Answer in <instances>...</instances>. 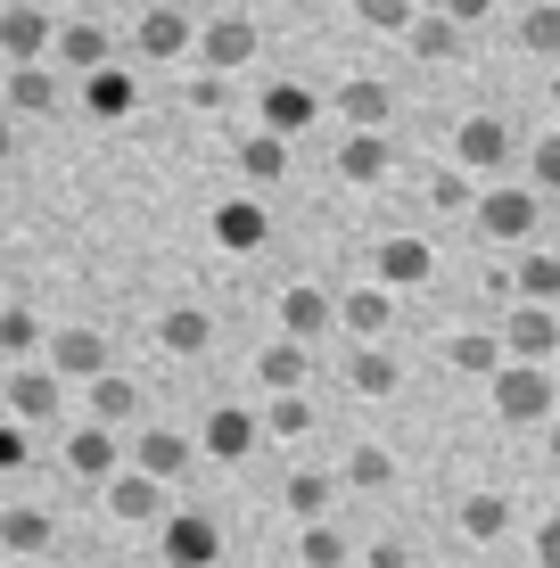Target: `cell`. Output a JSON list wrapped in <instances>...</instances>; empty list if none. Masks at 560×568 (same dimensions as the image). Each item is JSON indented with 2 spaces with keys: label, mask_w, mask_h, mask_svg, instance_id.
<instances>
[{
  "label": "cell",
  "mask_w": 560,
  "mask_h": 568,
  "mask_svg": "<svg viewBox=\"0 0 560 568\" xmlns=\"http://www.w3.org/2000/svg\"><path fill=\"white\" fill-rule=\"evenodd\" d=\"M495 413L511 428H544L560 413V371L552 363H503L495 371Z\"/></svg>",
  "instance_id": "obj_1"
},
{
  "label": "cell",
  "mask_w": 560,
  "mask_h": 568,
  "mask_svg": "<svg viewBox=\"0 0 560 568\" xmlns=\"http://www.w3.org/2000/svg\"><path fill=\"white\" fill-rule=\"evenodd\" d=\"M470 214H478V231H487L495 247H519V240H536V214H544V190H536V182H487Z\"/></svg>",
  "instance_id": "obj_2"
},
{
  "label": "cell",
  "mask_w": 560,
  "mask_h": 568,
  "mask_svg": "<svg viewBox=\"0 0 560 568\" xmlns=\"http://www.w3.org/2000/svg\"><path fill=\"white\" fill-rule=\"evenodd\" d=\"M454 165H461V173H503V165H511V115H461Z\"/></svg>",
  "instance_id": "obj_3"
},
{
  "label": "cell",
  "mask_w": 560,
  "mask_h": 568,
  "mask_svg": "<svg viewBox=\"0 0 560 568\" xmlns=\"http://www.w3.org/2000/svg\"><path fill=\"white\" fill-rule=\"evenodd\" d=\"M503 355L511 363H552L560 355V313L552 305H511L503 313Z\"/></svg>",
  "instance_id": "obj_4"
},
{
  "label": "cell",
  "mask_w": 560,
  "mask_h": 568,
  "mask_svg": "<svg viewBox=\"0 0 560 568\" xmlns=\"http://www.w3.org/2000/svg\"><path fill=\"white\" fill-rule=\"evenodd\" d=\"M215 552H223L215 519H206V511H173V527H165V560L173 568H215Z\"/></svg>",
  "instance_id": "obj_5"
},
{
  "label": "cell",
  "mask_w": 560,
  "mask_h": 568,
  "mask_svg": "<svg viewBox=\"0 0 560 568\" xmlns=\"http://www.w3.org/2000/svg\"><path fill=\"white\" fill-rule=\"evenodd\" d=\"M330 322H338V297H322L314 281L281 288V338H305V346H314V338H322Z\"/></svg>",
  "instance_id": "obj_6"
},
{
  "label": "cell",
  "mask_w": 560,
  "mask_h": 568,
  "mask_svg": "<svg viewBox=\"0 0 560 568\" xmlns=\"http://www.w3.org/2000/svg\"><path fill=\"white\" fill-rule=\"evenodd\" d=\"M338 115H346V132H388V83H371V74H346L338 83V100H330Z\"/></svg>",
  "instance_id": "obj_7"
},
{
  "label": "cell",
  "mask_w": 560,
  "mask_h": 568,
  "mask_svg": "<svg viewBox=\"0 0 560 568\" xmlns=\"http://www.w3.org/2000/svg\"><path fill=\"white\" fill-rule=\"evenodd\" d=\"M404 50H413L420 67H446V58H461V26H454V17L429 0V9H420L413 26H404Z\"/></svg>",
  "instance_id": "obj_8"
},
{
  "label": "cell",
  "mask_w": 560,
  "mask_h": 568,
  "mask_svg": "<svg viewBox=\"0 0 560 568\" xmlns=\"http://www.w3.org/2000/svg\"><path fill=\"white\" fill-rule=\"evenodd\" d=\"M256 437H264V420L256 413H240V404H223V413H206V454H215V462H247V454H256Z\"/></svg>",
  "instance_id": "obj_9"
},
{
  "label": "cell",
  "mask_w": 560,
  "mask_h": 568,
  "mask_svg": "<svg viewBox=\"0 0 560 568\" xmlns=\"http://www.w3.org/2000/svg\"><path fill=\"white\" fill-rule=\"evenodd\" d=\"M198 58L215 74H240L247 58H256V26H247V17H215V26L198 33Z\"/></svg>",
  "instance_id": "obj_10"
},
{
  "label": "cell",
  "mask_w": 560,
  "mask_h": 568,
  "mask_svg": "<svg viewBox=\"0 0 560 568\" xmlns=\"http://www.w3.org/2000/svg\"><path fill=\"white\" fill-rule=\"evenodd\" d=\"M338 322L355 329V338H379V329L396 322V288H388V281H363V288H346V297H338Z\"/></svg>",
  "instance_id": "obj_11"
},
{
  "label": "cell",
  "mask_w": 560,
  "mask_h": 568,
  "mask_svg": "<svg viewBox=\"0 0 560 568\" xmlns=\"http://www.w3.org/2000/svg\"><path fill=\"white\" fill-rule=\"evenodd\" d=\"M346 387H355L363 404H388L396 396V363L379 338H355V355H346Z\"/></svg>",
  "instance_id": "obj_12"
},
{
  "label": "cell",
  "mask_w": 560,
  "mask_h": 568,
  "mask_svg": "<svg viewBox=\"0 0 560 568\" xmlns=\"http://www.w3.org/2000/svg\"><path fill=\"white\" fill-rule=\"evenodd\" d=\"M314 115H322V100L305 83H273V91H264V132H281V141L314 132Z\"/></svg>",
  "instance_id": "obj_13"
},
{
  "label": "cell",
  "mask_w": 560,
  "mask_h": 568,
  "mask_svg": "<svg viewBox=\"0 0 560 568\" xmlns=\"http://www.w3.org/2000/svg\"><path fill=\"white\" fill-rule=\"evenodd\" d=\"M256 379L273 387V396H281V387H305V379H314V346H305V338H273L256 355Z\"/></svg>",
  "instance_id": "obj_14"
},
{
  "label": "cell",
  "mask_w": 560,
  "mask_h": 568,
  "mask_svg": "<svg viewBox=\"0 0 560 568\" xmlns=\"http://www.w3.org/2000/svg\"><path fill=\"white\" fill-rule=\"evenodd\" d=\"M446 363L461 371V379H495L511 355H503V338H495V329H461V338H446Z\"/></svg>",
  "instance_id": "obj_15"
},
{
  "label": "cell",
  "mask_w": 560,
  "mask_h": 568,
  "mask_svg": "<svg viewBox=\"0 0 560 568\" xmlns=\"http://www.w3.org/2000/svg\"><path fill=\"white\" fill-rule=\"evenodd\" d=\"M215 240H223V247H240V256H256V247L273 240V223H264V206H256V199H231V206H215Z\"/></svg>",
  "instance_id": "obj_16"
},
{
  "label": "cell",
  "mask_w": 560,
  "mask_h": 568,
  "mask_svg": "<svg viewBox=\"0 0 560 568\" xmlns=\"http://www.w3.org/2000/svg\"><path fill=\"white\" fill-rule=\"evenodd\" d=\"M338 173L363 182V190L388 182V132H346V141H338Z\"/></svg>",
  "instance_id": "obj_17"
},
{
  "label": "cell",
  "mask_w": 560,
  "mask_h": 568,
  "mask_svg": "<svg viewBox=\"0 0 560 568\" xmlns=\"http://www.w3.org/2000/svg\"><path fill=\"white\" fill-rule=\"evenodd\" d=\"M281 503H288L297 519H330V503H338V478H330V469H288Z\"/></svg>",
  "instance_id": "obj_18"
},
{
  "label": "cell",
  "mask_w": 560,
  "mask_h": 568,
  "mask_svg": "<svg viewBox=\"0 0 560 568\" xmlns=\"http://www.w3.org/2000/svg\"><path fill=\"white\" fill-rule=\"evenodd\" d=\"M429 272H437L429 240H388V247H379V281H388V288H420Z\"/></svg>",
  "instance_id": "obj_19"
},
{
  "label": "cell",
  "mask_w": 560,
  "mask_h": 568,
  "mask_svg": "<svg viewBox=\"0 0 560 568\" xmlns=\"http://www.w3.org/2000/svg\"><path fill=\"white\" fill-rule=\"evenodd\" d=\"M190 42H198V26H190L182 9H149V26H141V50L149 58H182Z\"/></svg>",
  "instance_id": "obj_20"
},
{
  "label": "cell",
  "mask_w": 560,
  "mask_h": 568,
  "mask_svg": "<svg viewBox=\"0 0 560 568\" xmlns=\"http://www.w3.org/2000/svg\"><path fill=\"white\" fill-rule=\"evenodd\" d=\"M511 297H519V305H560V256H519Z\"/></svg>",
  "instance_id": "obj_21"
},
{
  "label": "cell",
  "mask_w": 560,
  "mask_h": 568,
  "mask_svg": "<svg viewBox=\"0 0 560 568\" xmlns=\"http://www.w3.org/2000/svg\"><path fill=\"white\" fill-rule=\"evenodd\" d=\"M240 173H247V182H281V173H288V141H281V132H247V141H240Z\"/></svg>",
  "instance_id": "obj_22"
},
{
  "label": "cell",
  "mask_w": 560,
  "mask_h": 568,
  "mask_svg": "<svg viewBox=\"0 0 560 568\" xmlns=\"http://www.w3.org/2000/svg\"><path fill=\"white\" fill-rule=\"evenodd\" d=\"M503 527H511V503L503 495H470V503H461V536H470V544H495Z\"/></svg>",
  "instance_id": "obj_23"
},
{
  "label": "cell",
  "mask_w": 560,
  "mask_h": 568,
  "mask_svg": "<svg viewBox=\"0 0 560 568\" xmlns=\"http://www.w3.org/2000/svg\"><path fill=\"white\" fill-rule=\"evenodd\" d=\"M519 50H536V58H560V0H536V9L519 17Z\"/></svg>",
  "instance_id": "obj_24"
},
{
  "label": "cell",
  "mask_w": 560,
  "mask_h": 568,
  "mask_svg": "<svg viewBox=\"0 0 560 568\" xmlns=\"http://www.w3.org/2000/svg\"><path fill=\"white\" fill-rule=\"evenodd\" d=\"M297 560L305 568H346V536L330 519H305V536H297Z\"/></svg>",
  "instance_id": "obj_25"
},
{
  "label": "cell",
  "mask_w": 560,
  "mask_h": 568,
  "mask_svg": "<svg viewBox=\"0 0 560 568\" xmlns=\"http://www.w3.org/2000/svg\"><path fill=\"white\" fill-rule=\"evenodd\" d=\"M264 428H273V437H305V428H314V404H305V387H281L273 413H264Z\"/></svg>",
  "instance_id": "obj_26"
},
{
  "label": "cell",
  "mask_w": 560,
  "mask_h": 568,
  "mask_svg": "<svg viewBox=\"0 0 560 568\" xmlns=\"http://www.w3.org/2000/svg\"><path fill=\"white\" fill-rule=\"evenodd\" d=\"M182 462H190V445L173 437V428H157V437H141V469H149V478H173Z\"/></svg>",
  "instance_id": "obj_27"
},
{
  "label": "cell",
  "mask_w": 560,
  "mask_h": 568,
  "mask_svg": "<svg viewBox=\"0 0 560 568\" xmlns=\"http://www.w3.org/2000/svg\"><path fill=\"white\" fill-rule=\"evenodd\" d=\"M206 338H215V322H206V313H165V346H173V355H198Z\"/></svg>",
  "instance_id": "obj_28"
},
{
  "label": "cell",
  "mask_w": 560,
  "mask_h": 568,
  "mask_svg": "<svg viewBox=\"0 0 560 568\" xmlns=\"http://www.w3.org/2000/svg\"><path fill=\"white\" fill-rule=\"evenodd\" d=\"M355 17H363V26H379V33H404L420 17V0H355Z\"/></svg>",
  "instance_id": "obj_29"
},
{
  "label": "cell",
  "mask_w": 560,
  "mask_h": 568,
  "mask_svg": "<svg viewBox=\"0 0 560 568\" xmlns=\"http://www.w3.org/2000/svg\"><path fill=\"white\" fill-rule=\"evenodd\" d=\"M396 478V462L379 454V445H355V454H346V486H388Z\"/></svg>",
  "instance_id": "obj_30"
},
{
  "label": "cell",
  "mask_w": 560,
  "mask_h": 568,
  "mask_svg": "<svg viewBox=\"0 0 560 568\" xmlns=\"http://www.w3.org/2000/svg\"><path fill=\"white\" fill-rule=\"evenodd\" d=\"M429 206H437V214H470V206H478L470 173H437V182H429Z\"/></svg>",
  "instance_id": "obj_31"
},
{
  "label": "cell",
  "mask_w": 560,
  "mask_h": 568,
  "mask_svg": "<svg viewBox=\"0 0 560 568\" xmlns=\"http://www.w3.org/2000/svg\"><path fill=\"white\" fill-rule=\"evenodd\" d=\"M91 108H100V115H124V108H132V74H91Z\"/></svg>",
  "instance_id": "obj_32"
},
{
  "label": "cell",
  "mask_w": 560,
  "mask_h": 568,
  "mask_svg": "<svg viewBox=\"0 0 560 568\" xmlns=\"http://www.w3.org/2000/svg\"><path fill=\"white\" fill-rule=\"evenodd\" d=\"M115 511H124V519H149V511H157V478H124V486H115Z\"/></svg>",
  "instance_id": "obj_33"
},
{
  "label": "cell",
  "mask_w": 560,
  "mask_h": 568,
  "mask_svg": "<svg viewBox=\"0 0 560 568\" xmlns=\"http://www.w3.org/2000/svg\"><path fill=\"white\" fill-rule=\"evenodd\" d=\"M528 173H536V190H560V132H544V141H536Z\"/></svg>",
  "instance_id": "obj_34"
},
{
  "label": "cell",
  "mask_w": 560,
  "mask_h": 568,
  "mask_svg": "<svg viewBox=\"0 0 560 568\" xmlns=\"http://www.w3.org/2000/svg\"><path fill=\"white\" fill-rule=\"evenodd\" d=\"M115 462V445L100 437V428H91V437H74V469H108Z\"/></svg>",
  "instance_id": "obj_35"
},
{
  "label": "cell",
  "mask_w": 560,
  "mask_h": 568,
  "mask_svg": "<svg viewBox=\"0 0 560 568\" xmlns=\"http://www.w3.org/2000/svg\"><path fill=\"white\" fill-rule=\"evenodd\" d=\"M437 9H446L461 33H470V26H487V17H495V0H437Z\"/></svg>",
  "instance_id": "obj_36"
},
{
  "label": "cell",
  "mask_w": 560,
  "mask_h": 568,
  "mask_svg": "<svg viewBox=\"0 0 560 568\" xmlns=\"http://www.w3.org/2000/svg\"><path fill=\"white\" fill-rule=\"evenodd\" d=\"M58 363H67V371H91V363H100V338H83V329H74V338L58 346Z\"/></svg>",
  "instance_id": "obj_37"
},
{
  "label": "cell",
  "mask_w": 560,
  "mask_h": 568,
  "mask_svg": "<svg viewBox=\"0 0 560 568\" xmlns=\"http://www.w3.org/2000/svg\"><path fill=\"white\" fill-rule=\"evenodd\" d=\"M67 58H74V67H100V58H108V42H100V33H67Z\"/></svg>",
  "instance_id": "obj_38"
},
{
  "label": "cell",
  "mask_w": 560,
  "mask_h": 568,
  "mask_svg": "<svg viewBox=\"0 0 560 568\" xmlns=\"http://www.w3.org/2000/svg\"><path fill=\"white\" fill-rule=\"evenodd\" d=\"M371 568H413V544H396V536H379V544H371Z\"/></svg>",
  "instance_id": "obj_39"
},
{
  "label": "cell",
  "mask_w": 560,
  "mask_h": 568,
  "mask_svg": "<svg viewBox=\"0 0 560 568\" xmlns=\"http://www.w3.org/2000/svg\"><path fill=\"white\" fill-rule=\"evenodd\" d=\"M536 560H544V568H560V511H552L544 527H536Z\"/></svg>",
  "instance_id": "obj_40"
},
{
  "label": "cell",
  "mask_w": 560,
  "mask_h": 568,
  "mask_svg": "<svg viewBox=\"0 0 560 568\" xmlns=\"http://www.w3.org/2000/svg\"><path fill=\"white\" fill-rule=\"evenodd\" d=\"M100 413H108V420H124V413H132V387H124V379H108V387H100Z\"/></svg>",
  "instance_id": "obj_41"
},
{
  "label": "cell",
  "mask_w": 560,
  "mask_h": 568,
  "mask_svg": "<svg viewBox=\"0 0 560 568\" xmlns=\"http://www.w3.org/2000/svg\"><path fill=\"white\" fill-rule=\"evenodd\" d=\"M544 445H552V462H560V420H552V437H544Z\"/></svg>",
  "instance_id": "obj_42"
},
{
  "label": "cell",
  "mask_w": 560,
  "mask_h": 568,
  "mask_svg": "<svg viewBox=\"0 0 560 568\" xmlns=\"http://www.w3.org/2000/svg\"><path fill=\"white\" fill-rule=\"evenodd\" d=\"M552 108H560V67H552Z\"/></svg>",
  "instance_id": "obj_43"
},
{
  "label": "cell",
  "mask_w": 560,
  "mask_h": 568,
  "mask_svg": "<svg viewBox=\"0 0 560 568\" xmlns=\"http://www.w3.org/2000/svg\"><path fill=\"white\" fill-rule=\"evenodd\" d=\"M552 371H560V355H552Z\"/></svg>",
  "instance_id": "obj_44"
}]
</instances>
